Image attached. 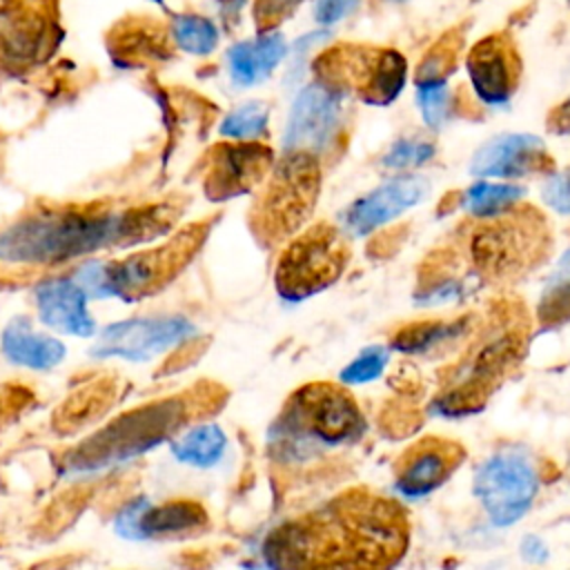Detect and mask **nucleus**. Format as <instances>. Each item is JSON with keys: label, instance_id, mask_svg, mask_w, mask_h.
I'll list each match as a JSON object with an SVG mask.
<instances>
[{"label": "nucleus", "instance_id": "nucleus-2", "mask_svg": "<svg viewBox=\"0 0 570 570\" xmlns=\"http://www.w3.org/2000/svg\"><path fill=\"white\" fill-rule=\"evenodd\" d=\"M163 225L158 209L33 214L0 234V261L22 267L60 265L107 247L145 240Z\"/></svg>", "mask_w": 570, "mask_h": 570}, {"label": "nucleus", "instance_id": "nucleus-13", "mask_svg": "<svg viewBox=\"0 0 570 570\" xmlns=\"http://www.w3.org/2000/svg\"><path fill=\"white\" fill-rule=\"evenodd\" d=\"M468 73L474 94L485 105H505L521 76V60L508 33H492L479 40L468 56Z\"/></svg>", "mask_w": 570, "mask_h": 570}, {"label": "nucleus", "instance_id": "nucleus-27", "mask_svg": "<svg viewBox=\"0 0 570 570\" xmlns=\"http://www.w3.org/2000/svg\"><path fill=\"white\" fill-rule=\"evenodd\" d=\"M267 120H269V111L263 102H245L225 116L220 125V134L225 138L254 140L267 131Z\"/></svg>", "mask_w": 570, "mask_h": 570}, {"label": "nucleus", "instance_id": "nucleus-5", "mask_svg": "<svg viewBox=\"0 0 570 570\" xmlns=\"http://www.w3.org/2000/svg\"><path fill=\"white\" fill-rule=\"evenodd\" d=\"M196 234H185L167 247L136 252L118 261H89L71 276L89 298L136 301L165 283L194 252Z\"/></svg>", "mask_w": 570, "mask_h": 570}, {"label": "nucleus", "instance_id": "nucleus-34", "mask_svg": "<svg viewBox=\"0 0 570 570\" xmlns=\"http://www.w3.org/2000/svg\"><path fill=\"white\" fill-rule=\"evenodd\" d=\"M356 4H358V0H318L314 13L321 24H334L341 18H345L347 13H352Z\"/></svg>", "mask_w": 570, "mask_h": 570}, {"label": "nucleus", "instance_id": "nucleus-21", "mask_svg": "<svg viewBox=\"0 0 570 570\" xmlns=\"http://www.w3.org/2000/svg\"><path fill=\"white\" fill-rule=\"evenodd\" d=\"M2 352L16 365L49 370L62 361L65 345L58 338L33 332L24 318H16L2 332Z\"/></svg>", "mask_w": 570, "mask_h": 570}, {"label": "nucleus", "instance_id": "nucleus-30", "mask_svg": "<svg viewBox=\"0 0 570 570\" xmlns=\"http://www.w3.org/2000/svg\"><path fill=\"white\" fill-rule=\"evenodd\" d=\"M387 361H390V350L387 347L370 345L341 372V381L347 383V385L370 383V381L381 376Z\"/></svg>", "mask_w": 570, "mask_h": 570}, {"label": "nucleus", "instance_id": "nucleus-31", "mask_svg": "<svg viewBox=\"0 0 570 570\" xmlns=\"http://www.w3.org/2000/svg\"><path fill=\"white\" fill-rule=\"evenodd\" d=\"M156 27L158 24H151V22H136V24L125 22L118 29V33H122V36H120V40L116 45H120L127 56L158 51L165 45V36Z\"/></svg>", "mask_w": 570, "mask_h": 570}, {"label": "nucleus", "instance_id": "nucleus-17", "mask_svg": "<svg viewBox=\"0 0 570 570\" xmlns=\"http://www.w3.org/2000/svg\"><path fill=\"white\" fill-rule=\"evenodd\" d=\"M461 459L463 452L452 441L430 436L414 443L399 461V494L405 499H421L434 492L459 468Z\"/></svg>", "mask_w": 570, "mask_h": 570}, {"label": "nucleus", "instance_id": "nucleus-22", "mask_svg": "<svg viewBox=\"0 0 570 570\" xmlns=\"http://www.w3.org/2000/svg\"><path fill=\"white\" fill-rule=\"evenodd\" d=\"M285 56V40L281 33H265L252 42H238L229 49V73L238 85L261 82Z\"/></svg>", "mask_w": 570, "mask_h": 570}, {"label": "nucleus", "instance_id": "nucleus-1", "mask_svg": "<svg viewBox=\"0 0 570 570\" xmlns=\"http://www.w3.org/2000/svg\"><path fill=\"white\" fill-rule=\"evenodd\" d=\"M405 548L403 514L383 499H343L325 514L278 528L265 557L272 566H385Z\"/></svg>", "mask_w": 570, "mask_h": 570}, {"label": "nucleus", "instance_id": "nucleus-20", "mask_svg": "<svg viewBox=\"0 0 570 570\" xmlns=\"http://www.w3.org/2000/svg\"><path fill=\"white\" fill-rule=\"evenodd\" d=\"M87 298L89 296L85 289L71 276L49 278L36 287V307L40 321L73 336H91L96 330Z\"/></svg>", "mask_w": 570, "mask_h": 570}, {"label": "nucleus", "instance_id": "nucleus-8", "mask_svg": "<svg viewBox=\"0 0 570 570\" xmlns=\"http://www.w3.org/2000/svg\"><path fill=\"white\" fill-rule=\"evenodd\" d=\"M321 171L314 154L287 151L261 200L258 223L269 240L294 234L314 209Z\"/></svg>", "mask_w": 570, "mask_h": 570}, {"label": "nucleus", "instance_id": "nucleus-11", "mask_svg": "<svg viewBox=\"0 0 570 570\" xmlns=\"http://www.w3.org/2000/svg\"><path fill=\"white\" fill-rule=\"evenodd\" d=\"M343 98V91L321 80H314L312 85L301 89L289 109L283 136L285 151H307L316 156L327 149L338 131Z\"/></svg>", "mask_w": 570, "mask_h": 570}, {"label": "nucleus", "instance_id": "nucleus-16", "mask_svg": "<svg viewBox=\"0 0 570 570\" xmlns=\"http://www.w3.org/2000/svg\"><path fill=\"white\" fill-rule=\"evenodd\" d=\"M51 42V20L31 0H0V60H38Z\"/></svg>", "mask_w": 570, "mask_h": 570}, {"label": "nucleus", "instance_id": "nucleus-12", "mask_svg": "<svg viewBox=\"0 0 570 570\" xmlns=\"http://www.w3.org/2000/svg\"><path fill=\"white\" fill-rule=\"evenodd\" d=\"M537 218H508L483 227L472 238V256L479 269L488 274H508L528 265L541 247V227Z\"/></svg>", "mask_w": 570, "mask_h": 570}, {"label": "nucleus", "instance_id": "nucleus-24", "mask_svg": "<svg viewBox=\"0 0 570 570\" xmlns=\"http://www.w3.org/2000/svg\"><path fill=\"white\" fill-rule=\"evenodd\" d=\"M465 330H468V318H459L452 323H443V321L412 323V325H405L392 338V347L403 354H423L452 338H459Z\"/></svg>", "mask_w": 570, "mask_h": 570}, {"label": "nucleus", "instance_id": "nucleus-33", "mask_svg": "<svg viewBox=\"0 0 570 570\" xmlns=\"http://www.w3.org/2000/svg\"><path fill=\"white\" fill-rule=\"evenodd\" d=\"M541 194H543V200L548 207H552L559 214L570 216V169L548 178Z\"/></svg>", "mask_w": 570, "mask_h": 570}, {"label": "nucleus", "instance_id": "nucleus-15", "mask_svg": "<svg viewBox=\"0 0 570 570\" xmlns=\"http://www.w3.org/2000/svg\"><path fill=\"white\" fill-rule=\"evenodd\" d=\"M546 169H550V156L541 138L532 134L497 136L470 160V174L479 178H523Z\"/></svg>", "mask_w": 570, "mask_h": 570}, {"label": "nucleus", "instance_id": "nucleus-10", "mask_svg": "<svg viewBox=\"0 0 570 570\" xmlns=\"http://www.w3.org/2000/svg\"><path fill=\"white\" fill-rule=\"evenodd\" d=\"M196 334V325L183 316H140L111 323L91 347L96 358L149 361Z\"/></svg>", "mask_w": 570, "mask_h": 570}, {"label": "nucleus", "instance_id": "nucleus-35", "mask_svg": "<svg viewBox=\"0 0 570 570\" xmlns=\"http://www.w3.org/2000/svg\"><path fill=\"white\" fill-rule=\"evenodd\" d=\"M521 557L525 561H532V563H539L548 557V548L546 543L537 537V534H528L523 541H521Z\"/></svg>", "mask_w": 570, "mask_h": 570}, {"label": "nucleus", "instance_id": "nucleus-3", "mask_svg": "<svg viewBox=\"0 0 570 570\" xmlns=\"http://www.w3.org/2000/svg\"><path fill=\"white\" fill-rule=\"evenodd\" d=\"M365 432L356 401L336 385L309 383L296 390L269 430V452L278 463H305L350 445Z\"/></svg>", "mask_w": 570, "mask_h": 570}, {"label": "nucleus", "instance_id": "nucleus-7", "mask_svg": "<svg viewBox=\"0 0 570 570\" xmlns=\"http://www.w3.org/2000/svg\"><path fill=\"white\" fill-rule=\"evenodd\" d=\"M347 263V247L330 225L296 236L278 258L274 283L283 301L298 303L332 285Z\"/></svg>", "mask_w": 570, "mask_h": 570}, {"label": "nucleus", "instance_id": "nucleus-36", "mask_svg": "<svg viewBox=\"0 0 570 570\" xmlns=\"http://www.w3.org/2000/svg\"><path fill=\"white\" fill-rule=\"evenodd\" d=\"M548 285H570V249L561 256V261H559V265H557Z\"/></svg>", "mask_w": 570, "mask_h": 570}, {"label": "nucleus", "instance_id": "nucleus-23", "mask_svg": "<svg viewBox=\"0 0 570 570\" xmlns=\"http://www.w3.org/2000/svg\"><path fill=\"white\" fill-rule=\"evenodd\" d=\"M225 445V432L214 423H205L187 430L178 441H174L171 452L180 463L194 468H212L214 463L220 461Z\"/></svg>", "mask_w": 570, "mask_h": 570}, {"label": "nucleus", "instance_id": "nucleus-26", "mask_svg": "<svg viewBox=\"0 0 570 570\" xmlns=\"http://www.w3.org/2000/svg\"><path fill=\"white\" fill-rule=\"evenodd\" d=\"M171 33L180 49L196 53V56H205V53L214 51V47L218 42V31H216L214 22L203 16H191V13L176 16L174 24H171Z\"/></svg>", "mask_w": 570, "mask_h": 570}, {"label": "nucleus", "instance_id": "nucleus-4", "mask_svg": "<svg viewBox=\"0 0 570 570\" xmlns=\"http://www.w3.org/2000/svg\"><path fill=\"white\" fill-rule=\"evenodd\" d=\"M187 405L165 399L118 416L107 428L82 441L62 463L67 474L85 476L122 465L169 439L185 421Z\"/></svg>", "mask_w": 570, "mask_h": 570}, {"label": "nucleus", "instance_id": "nucleus-14", "mask_svg": "<svg viewBox=\"0 0 570 570\" xmlns=\"http://www.w3.org/2000/svg\"><path fill=\"white\" fill-rule=\"evenodd\" d=\"M428 194H430V183L423 176L407 174V176L390 178L379 187H374L372 191H367L365 196H361L358 200H354L343 214V225L352 234L363 236L394 220L405 209L419 205Z\"/></svg>", "mask_w": 570, "mask_h": 570}, {"label": "nucleus", "instance_id": "nucleus-9", "mask_svg": "<svg viewBox=\"0 0 570 570\" xmlns=\"http://www.w3.org/2000/svg\"><path fill=\"white\" fill-rule=\"evenodd\" d=\"M472 492L494 525H512L530 510L539 492V474L525 454L499 450L479 465Z\"/></svg>", "mask_w": 570, "mask_h": 570}, {"label": "nucleus", "instance_id": "nucleus-37", "mask_svg": "<svg viewBox=\"0 0 570 570\" xmlns=\"http://www.w3.org/2000/svg\"><path fill=\"white\" fill-rule=\"evenodd\" d=\"M154 2H160V0H154Z\"/></svg>", "mask_w": 570, "mask_h": 570}, {"label": "nucleus", "instance_id": "nucleus-18", "mask_svg": "<svg viewBox=\"0 0 570 570\" xmlns=\"http://www.w3.org/2000/svg\"><path fill=\"white\" fill-rule=\"evenodd\" d=\"M274 154L258 142L220 145L214 151L212 169L207 176L209 198H232L249 191L272 167Z\"/></svg>", "mask_w": 570, "mask_h": 570}, {"label": "nucleus", "instance_id": "nucleus-25", "mask_svg": "<svg viewBox=\"0 0 570 570\" xmlns=\"http://www.w3.org/2000/svg\"><path fill=\"white\" fill-rule=\"evenodd\" d=\"M523 194L525 189L519 185L479 180L463 191L461 205L472 216H499L512 209V205L519 203Z\"/></svg>", "mask_w": 570, "mask_h": 570}, {"label": "nucleus", "instance_id": "nucleus-6", "mask_svg": "<svg viewBox=\"0 0 570 570\" xmlns=\"http://www.w3.org/2000/svg\"><path fill=\"white\" fill-rule=\"evenodd\" d=\"M405 58L394 49L338 45L314 60L316 80L347 94L356 91L367 105L392 102L405 82Z\"/></svg>", "mask_w": 570, "mask_h": 570}, {"label": "nucleus", "instance_id": "nucleus-19", "mask_svg": "<svg viewBox=\"0 0 570 570\" xmlns=\"http://www.w3.org/2000/svg\"><path fill=\"white\" fill-rule=\"evenodd\" d=\"M205 521V510L194 501L151 505L147 499H136L118 514L116 530L127 539H154L196 530Z\"/></svg>", "mask_w": 570, "mask_h": 570}, {"label": "nucleus", "instance_id": "nucleus-29", "mask_svg": "<svg viewBox=\"0 0 570 570\" xmlns=\"http://www.w3.org/2000/svg\"><path fill=\"white\" fill-rule=\"evenodd\" d=\"M416 98L428 127L439 129L450 114V91L445 80H419Z\"/></svg>", "mask_w": 570, "mask_h": 570}, {"label": "nucleus", "instance_id": "nucleus-32", "mask_svg": "<svg viewBox=\"0 0 570 570\" xmlns=\"http://www.w3.org/2000/svg\"><path fill=\"white\" fill-rule=\"evenodd\" d=\"M434 156V145L425 140H399L383 156V165L390 169H407L428 163Z\"/></svg>", "mask_w": 570, "mask_h": 570}, {"label": "nucleus", "instance_id": "nucleus-28", "mask_svg": "<svg viewBox=\"0 0 570 570\" xmlns=\"http://www.w3.org/2000/svg\"><path fill=\"white\" fill-rule=\"evenodd\" d=\"M459 49H461V33L459 31L445 33L425 53V58L416 71V82L419 80H443L450 73V69L454 67Z\"/></svg>", "mask_w": 570, "mask_h": 570}]
</instances>
